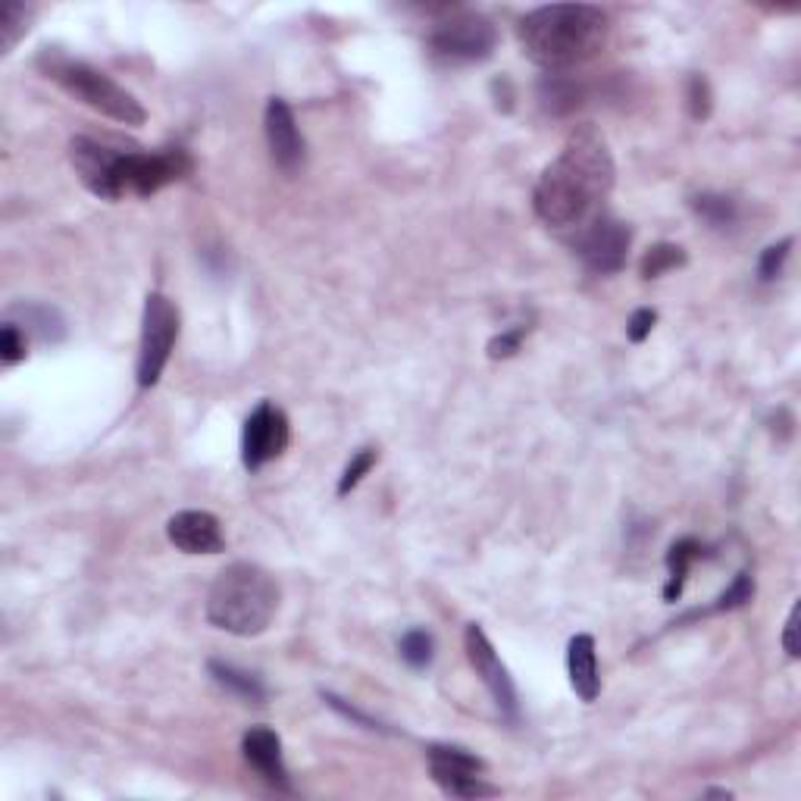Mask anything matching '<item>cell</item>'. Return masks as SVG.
<instances>
[{"label": "cell", "instance_id": "6da1fadb", "mask_svg": "<svg viewBox=\"0 0 801 801\" xmlns=\"http://www.w3.org/2000/svg\"><path fill=\"white\" fill-rule=\"evenodd\" d=\"M614 157L595 125L573 129L561 154L538 176L533 192L535 216L554 229H579L614 188Z\"/></svg>", "mask_w": 801, "mask_h": 801}, {"label": "cell", "instance_id": "7a4b0ae2", "mask_svg": "<svg viewBox=\"0 0 801 801\" xmlns=\"http://www.w3.org/2000/svg\"><path fill=\"white\" fill-rule=\"evenodd\" d=\"M610 19L592 3H548L520 19V48L542 70L561 72L602 54Z\"/></svg>", "mask_w": 801, "mask_h": 801}, {"label": "cell", "instance_id": "3957f363", "mask_svg": "<svg viewBox=\"0 0 801 801\" xmlns=\"http://www.w3.org/2000/svg\"><path fill=\"white\" fill-rule=\"evenodd\" d=\"M279 610V586L264 567L238 561L214 579L207 592V620L232 636L267 633Z\"/></svg>", "mask_w": 801, "mask_h": 801}, {"label": "cell", "instance_id": "277c9868", "mask_svg": "<svg viewBox=\"0 0 801 801\" xmlns=\"http://www.w3.org/2000/svg\"><path fill=\"white\" fill-rule=\"evenodd\" d=\"M35 66L44 72V79L57 82L75 101H82L85 107L97 110L116 123L144 125V120H147L142 101H135L132 91H125L120 82L110 79L107 72L94 70L85 60H75V57L63 54L57 48H44L35 57Z\"/></svg>", "mask_w": 801, "mask_h": 801}, {"label": "cell", "instance_id": "5b68a950", "mask_svg": "<svg viewBox=\"0 0 801 801\" xmlns=\"http://www.w3.org/2000/svg\"><path fill=\"white\" fill-rule=\"evenodd\" d=\"M178 339V307L163 291H151L144 298L142 314V339H138V363L135 376L138 386L151 389L161 382L163 370L173 357Z\"/></svg>", "mask_w": 801, "mask_h": 801}, {"label": "cell", "instance_id": "8992f818", "mask_svg": "<svg viewBox=\"0 0 801 801\" xmlns=\"http://www.w3.org/2000/svg\"><path fill=\"white\" fill-rule=\"evenodd\" d=\"M495 44H499V32H495L492 19H485L482 13H470V10L451 13L442 22H435L429 32L432 57L442 63H451V66L482 63L492 57Z\"/></svg>", "mask_w": 801, "mask_h": 801}, {"label": "cell", "instance_id": "52a82bcc", "mask_svg": "<svg viewBox=\"0 0 801 801\" xmlns=\"http://www.w3.org/2000/svg\"><path fill=\"white\" fill-rule=\"evenodd\" d=\"M195 170V161L182 147H161V151H123L116 163V192L120 197H151L161 188L185 178Z\"/></svg>", "mask_w": 801, "mask_h": 801}, {"label": "cell", "instance_id": "ba28073f", "mask_svg": "<svg viewBox=\"0 0 801 801\" xmlns=\"http://www.w3.org/2000/svg\"><path fill=\"white\" fill-rule=\"evenodd\" d=\"M633 245V229L617 216L598 214L588 219L586 226H579V235L573 242V250L579 254V260L586 269L598 276H610L626 267V254Z\"/></svg>", "mask_w": 801, "mask_h": 801}, {"label": "cell", "instance_id": "9c48e42d", "mask_svg": "<svg viewBox=\"0 0 801 801\" xmlns=\"http://www.w3.org/2000/svg\"><path fill=\"white\" fill-rule=\"evenodd\" d=\"M429 773L454 799H489L499 795L495 785L485 783V761L461 746H429Z\"/></svg>", "mask_w": 801, "mask_h": 801}, {"label": "cell", "instance_id": "30bf717a", "mask_svg": "<svg viewBox=\"0 0 801 801\" xmlns=\"http://www.w3.org/2000/svg\"><path fill=\"white\" fill-rule=\"evenodd\" d=\"M463 651H466L470 667L476 670V677L482 679V686L495 698L499 711L504 713L507 720H516V717H520V698H516L514 679L507 674V667L501 664L499 651H495V645L489 641L482 626H466V633H463Z\"/></svg>", "mask_w": 801, "mask_h": 801}, {"label": "cell", "instance_id": "8fae6325", "mask_svg": "<svg viewBox=\"0 0 801 801\" xmlns=\"http://www.w3.org/2000/svg\"><path fill=\"white\" fill-rule=\"evenodd\" d=\"M288 435H291V429H288L286 413L269 401H260L257 408L250 410L245 429H242V463H245V470L257 473L260 466L276 461L288 448Z\"/></svg>", "mask_w": 801, "mask_h": 801}, {"label": "cell", "instance_id": "7c38bea8", "mask_svg": "<svg viewBox=\"0 0 801 801\" xmlns=\"http://www.w3.org/2000/svg\"><path fill=\"white\" fill-rule=\"evenodd\" d=\"M116 147L94 142V138H72L70 142V163L75 170V176L82 178V185L89 188L91 195L104 197V201H120L116 192V163H120Z\"/></svg>", "mask_w": 801, "mask_h": 801}, {"label": "cell", "instance_id": "4fadbf2b", "mask_svg": "<svg viewBox=\"0 0 801 801\" xmlns=\"http://www.w3.org/2000/svg\"><path fill=\"white\" fill-rule=\"evenodd\" d=\"M264 132H267L269 157L273 163L286 173L295 176L301 173L304 161H307V144H304L298 120L283 97H269L267 110H264Z\"/></svg>", "mask_w": 801, "mask_h": 801}, {"label": "cell", "instance_id": "5bb4252c", "mask_svg": "<svg viewBox=\"0 0 801 801\" xmlns=\"http://www.w3.org/2000/svg\"><path fill=\"white\" fill-rule=\"evenodd\" d=\"M166 538L185 554H219L226 548L223 526L207 511H178L176 516H170Z\"/></svg>", "mask_w": 801, "mask_h": 801}, {"label": "cell", "instance_id": "9a60e30c", "mask_svg": "<svg viewBox=\"0 0 801 801\" xmlns=\"http://www.w3.org/2000/svg\"><path fill=\"white\" fill-rule=\"evenodd\" d=\"M242 754L260 773L264 783L279 789V792H291L286 758H283V739L269 727H250L245 732V739H242Z\"/></svg>", "mask_w": 801, "mask_h": 801}, {"label": "cell", "instance_id": "2e32d148", "mask_svg": "<svg viewBox=\"0 0 801 801\" xmlns=\"http://www.w3.org/2000/svg\"><path fill=\"white\" fill-rule=\"evenodd\" d=\"M567 674H571L573 692L583 701H595L602 695V677H598V651L595 639L588 633L573 636L567 645Z\"/></svg>", "mask_w": 801, "mask_h": 801}, {"label": "cell", "instance_id": "e0dca14e", "mask_svg": "<svg viewBox=\"0 0 801 801\" xmlns=\"http://www.w3.org/2000/svg\"><path fill=\"white\" fill-rule=\"evenodd\" d=\"M705 545L698 538H679L670 545L667 552V586H664V602H679L682 588H686V579H689V571H692L695 561L705 557Z\"/></svg>", "mask_w": 801, "mask_h": 801}, {"label": "cell", "instance_id": "ac0fdd59", "mask_svg": "<svg viewBox=\"0 0 801 801\" xmlns=\"http://www.w3.org/2000/svg\"><path fill=\"white\" fill-rule=\"evenodd\" d=\"M207 670H210L216 686H223V689L235 695V698L250 701V705H264V701H267V686L260 682V677H254L248 670H242V667H235V664H226V660H210Z\"/></svg>", "mask_w": 801, "mask_h": 801}, {"label": "cell", "instance_id": "d6986e66", "mask_svg": "<svg viewBox=\"0 0 801 801\" xmlns=\"http://www.w3.org/2000/svg\"><path fill=\"white\" fill-rule=\"evenodd\" d=\"M538 101L542 107L554 113V116H564L583 104V85L571 79V75H561V72H548L542 75L538 82Z\"/></svg>", "mask_w": 801, "mask_h": 801}, {"label": "cell", "instance_id": "ffe728a7", "mask_svg": "<svg viewBox=\"0 0 801 801\" xmlns=\"http://www.w3.org/2000/svg\"><path fill=\"white\" fill-rule=\"evenodd\" d=\"M13 314L22 317V332H35L38 339L60 341L66 332V322L48 304H19Z\"/></svg>", "mask_w": 801, "mask_h": 801}, {"label": "cell", "instance_id": "44dd1931", "mask_svg": "<svg viewBox=\"0 0 801 801\" xmlns=\"http://www.w3.org/2000/svg\"><path fill=\"white\" fill-rule=\"evenodd\" d=\"M692 210L701 223H708L711 229H730L732 223L739 219V207L730 195H713V192H705V195L692 197Z\"/></svg>", "mask_w": 801, "mask_h": 801}, {"label": "cell", "instance_id": "7402d4cb", "mask_svg": "<svg viewBox=\"0 0 801 801\" xmlns=\"http://www.w3.org/2000/svg\"><path fill=\"white\" fill-rule=\"evenodd\" d=\"M677 267H686V250L679 248V245H670V242H660L655 248L645 250L639 273L641 279H660L664 273H670V269Z\"/></svg>", "mask_w": 801, "mask_h": 801}, {"label": "cell", "instance_id": "603a6c76", "mask_svg": "<svg viewBox=\"0 0 801 801\" xmlns=\"http://www.w3.org/2000/svg\"><path fill=\"white\" fill-rule=\"evenodd\" d=\"M751 598H754V579H751L748 573H739V576H736V579L730 583V588H727V592H723V595H720L711 607L686 614V617H682V624H686V620H695V617H708V614H723V610L746 607Z\"/></svg>", "mask_w": 801, "mask_h": 801}, {"label": "cell", "instance_id": "cb8c5ba5", "mask_svg": "<svg viewBox=\"0 0 801 801\" xmlns=\"http://www.w3.org/2000/svg\"><path fill=\"white\" fill-rule=\"evenodd\" d=\"M29 10H25V3H17V0H7L3 7H0V51L3 54H10V48L17 44L19 38L25 35V29H29Z\"/></svg>", "mask_w": 801, "mask_h": 801}, {"label": "cell", "instance_id": "d4e9b609", "mask_svg": "<svg viewBox=\"0 0 801 801\" xmlns=\"http://www.w3.org/2000/svg\"><path fill=\"white\" fill-rule=\"evenodd\" d=\"M401 658L408 667L413 670H423L432 664V655H435V641L429 636L427 629H408L404 636H401Z\"/></svg>", "mask_w": 801, "mask_h": 801}, {"label": "cell", "instance_id": "484cf974", "mask_svg": "<svg viewBox=\"0 0 801 801\" xmlns=\"http://www.w3.org/2000/svg\"><path fill=\"white\" fill-rule=\"evenodd\" d=\"M376 461H379V454H376V448H360L357 451L355 458H351V463L345 466V473H341V480H339V495L345 499L351 489H357L360 482H363V476L370 473L376 466Z\"/></svg>", "mask_w": 801, "mask_h": 801}, {"label": "cell", "instance_id": "4316f807", "mask_svg": "<svg viewBox=\"0 0 801 801\" xmlns=\"http://www.w3.org/2000/svg\"><path fill=\"white\" fill-rule=\"evenodd\" d=\"M792 245H795L792 238H783V242H777V245L761 250V260H758V279H761V283H773V279L783 273Z\"/></svg>", "mask_w": 801, "mask_h": 801}, {"label": "cell", "instance_id": "83f0119b", "mask_svg": "<svg viewBox=\"0 0 801 801\" xmlns=\"http://www.w3.org/2000/svg\"><path fill=\"white\" fill-rule=\"evenodd\" d=\"M686 101H689L692 120H708L713 97H711V85H708L705 75H692V79H689V85H686Z\"/></svg>", "mask_w": 801, "mask_h": 801}, {"label": "cell", "instance_id": "f1b7e54d", "mask_svg": "<svg viewBox=\"0 0 801 801\" xmlns=\"http://www.w3.org/2000/svg\"><path fill=\"white\" fill-rule=\"evenodd\" d=\"M0 357H3L7 367H13V363H19L25 357V332L17 322H7L0 329Z\"/></svg>", "mask_w": 801, "mask_h": 801}, {"label": "cell", "instance_id": "f546056e", "mask_svg": "<svg viewBox=\"0 0 801 801\" xmlns=\"http://www.w3.org/2000/svg\"><path fill=\"white\" fill-rule=\"evenodd\" d=\"M526 332H530V326H514V329H507V332L495 336V339L489 341V357H492V360L514 357L516 351H520L523 339H526Z\"/></svg>", "mask_w": 801, "mask_h": 801}, {"label": "cell", "instance_id": "4dcf8cb0", "mask_svg": "<svg viewBox=\"0 0 801 801\" xmlns=\"http://www.w3.org/2000/svg\"><path fill=\"white\" fill-rule=\"evenodd\" d=\"M655 322H658V314H655L651 307H639V310L629 317V322H626V336H629L633 345H641V341L651 336Z\"/></svg>", "mask_w": 801, "mask_h": 801}, {"label": "cell", "instance_id": "1f68e13d", "mask_svg": "<svg viewBox=\"0 0 801 801\" xmlns=\"http://www.w3.org/2000/svg\"><path fill=\"white\" fill-rule=\"evenodd\" d=\"M322 698H326V701H329V708H336V711H339L341 717L355 720V723L367 727V730H382V723H379V720L367 717V713H360L357 708H351V705H345V701H341V698H336V695H322Z\"/></svg>", "mask_w": 801, "mask_h": 801}, {"label": "cell", "instance_id": "d6a6232c", "mask_svg": "<svg viewBox=\"0 0 801 801\" xmlns=\"http://www.w3.org/2000/svg\"><path fill=\"white\" fill-rule=\"evenodd\" d=\"M783 648L789 658H799L801 648H799V605L789 610V620H785V629H783Z\"/></svg>", "mask_w": 801, "mask_h": 801}, {"label": "cell", "instance_id": "836d02e7", "mask_svg": "<svg viewBox=\"0 0 801 801\" xmlns=\"http://www.w3.org/2000/svg\"><path fill=\"white\" fill-rule=\"evenodd\" d=\"M705 795L708 799H732V792H727V789H708Z\"/></svg>", "mask_w": 801, "mask_h": 801}]
</instances>
